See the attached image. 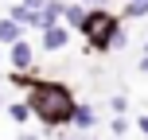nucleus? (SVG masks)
Masks as SVG:
<instances>
[{"label":"nucleus","mask_w":148,"mask_h":140,"mask_svg":"<svg viewBox=\"0 0 148 140\" xmlns=\"http://www.w3.org/2000/svg\"><path fill=\"white\" fill-rule=\"evenodd\" d=\"M27 109H31V117H39L47 128H59V125H70L74 121L78 101H74V94L66 86H59V82H31Z\"/></svg>","instance_id":"nucleus-1"},{"label":"nucleus","mask_w":148,"mask_h":140,"mask_svg":"<svg viewBox=\"0 0 148 140\" xmlns=\"http://www.w3.org/2000/svg\"><path fill=\"white\" fill-rule=\"evenodd\" d=\"M82 31H86V43L94 47V51H109L117 39L125 43V35H121L117 20H113L109 12H90V16H86V23H82Z\"/></svg>","instance_id":"nucleus-2"},{"label":"nucleus","mask_w":148,"mask_h":140,"mask_svg":"<svg viewBox=\"0 0 148 140\" xmlns=\"http://www.w3.org/2000/svg\"><path fill=\"white\" fill-rule=\"evenodd\" d=\"M31 62H35V51H31V43H12V66L16 74H23V70H31Z\"/></svg>","instance_id":"nucleus-3"},{"label":"nucleus","mask_w":148,"mask_h":140,"mask_svg":"<svg viewBox=\"0 0 148 140\" xmlns=\"http://www.w3.org/2000/svg\"><path fill=\"white\" fill-rule=\"evenodd\" d=\"M66 27H47L43 31V47H47V51H62V47H66Z\"/></svg>","instance_id":"nucleus-4"},{"label":"nucleus","mask_w":148,"mask_h":140,"mask_svg":"<svg viewBox=\"0 0 148 140\" xmlns=\"http://www.w3.org/2000/svg\"><path fill=\"white\" fill-rule=\"evenodd\" d=\"M12 20L20 23V27H43V20H39V12H31V8H12Z\"/></svg>","instance_id":"nucleus-5"},{"label":"nucleus","mask_w":148,"mask_h":140,"mask_svg":"<svg viewBox=\"0 0 148 140\" xmlns=\"http://www.w3.org/2000/svg\"><path fill=\"white\" fill-rule=\"evenodd\" d=\"M20 23L12 20V16H8V20H0V43H20Z\"/></svg>","instance_id":"nucleus-6"},{"label":"nucleus","mask_w":148,"mask_h":140,"mask_svg":"<svg viewBox=\"0 0 148 140\" xmlns=\"http://www.w3.org/2000/svg\"><path fill=\"white\" fill-rule=\"evenodd\" d=\"M94 105H78V109H74V125L78 128H94Z\"/></svg>","instance_id":"nucleus-7"},{"label":"nucleus","mask_w":148,"mask_h":140,"mask_svg":"<svg viewBox=\"0 0 148 140\" xmlns=\"http://www.w3.org/2000/svg\"><path fill=\"white\" fill-rule=\"evenodd\" d=\"M8 117H12L16 125H23V121L31 117V109H27V105H20V101H16V105H8Z\"/></svg>","instance_id":"nucleus-8"},{"label":"nucleus","mask_w":148,"mask_h":140,"mask_svg":"<svg viewBox=\"0 0 148 140\" xmlns=\"http://www.w3.org/2000/svg\"><path fill=\"white\" fill-rule=\"evenodd\" d=\"M66 20L74 27H82V23H86V12H82V8H66Z\"/></svg>","instance_id":"nucleus-9"},{"label":"nucleus","mask_w":148,"mask_h":140,"mask_svg":"<svg viewBox=\"0 0 148 140\" xmlns=\"http://www.w3.org/2000/svg\"><path fill=\"white\" fill-rule=\"evenodd\" d=\"M113 132L125 136V132H129V121H125V117H117V121H113Z\"/></svg>","instance_id":"nucleus-10"},{"label":"nucleus","mask_w":148,"mask_h":140,"mask_svg":"<svg viewBox=\"0 0 148 140\" xmlns=\"http://www.w3.org/2000/svg\"><path fill=\"white\" fill-rule=\"evenodd\" d=\"M125 12H129V16H144V12H148V4H129Z\"/></svg>","instance_id":"nucleus-11"},{"label":"nucleus","mask_w":148,"mask_h":140,"mask_svg":"<svg viewBox=\"0 0 148 140\" xmlns=\"http://www.w3.org/2000/svg\"><path fill=\"white\" fill-rule=\"evenodd\" d=\"M23 8H31V12H39V8H47V0H23Z\"/></svg>","instance_id":"nucleus-12"},{"label":"nucleus","mask_w":148,"mask_h":140,"mask_svg":"<svg viewBox=\"0 0 148 140\" xmlns=\"http://www.w3.org/2000/svg\"><path fill=\"white\" fill-rule=\"evenodd\" d=\"M136 128H140V132L148 136V117H140V121H136Z\"/></svg>","instance_id":"nucleus-13"},{"label":"nucleus","mask_w":148,"mask_h":140,"mask_svg":"<svg viewBox=\"0 0 148 140\" xmlns=\"http://www.w3.org/2000/svg\"><path fill=\"white\" fill-rule=\"evenodd\" d=\"M16 140H39V136H31V132H20V136H16Z\"/></svg>","instance_id":"nucleus-14"},{"label":"nucleus","mask_w":148,"mask_h":140,"mask_svg":"<svg viewBox=\"0 0 148 140\" xmlns=\"http://www.w3.org/2000/svg\"><path fill=\"white\" fill-rule=\"evenodd\" d=\"M140 70H144V74H148V55H144V59H140Z\"/></svg>","instance_id":"nucleus-15"},{"label":"nucleus","mask_w":148,"mask_h":140,"mask_svg":"<svg viewBox=\"0 0 148 140\" xmlns=\"http://www.w3.org/2000/svg\"><path fill=\"white\" fill-rule=\"evenodd\" d=\"M129 4H148V0H129Z\"/></svg>","instance_id":"nucleus-16"},{"label":"nucleus","mask_w":148,"mask_h":140,"mask_svg":"<svg viewBox=\"0 0 148 140\" xmlns=\"http://www.w3.org/2000/svg\"><path fill=\"white\" fill-rule=\"evenodd\" d=\"M0 105H4V94H0Z\"/></svg>","instance_id":"nucleus-17"},{"label":"nucleus","mask_w":148,"mask_h":140,"mask_svg":"<svg viewBox=\"0 0 148 140\" xmlns=\"http://www.w3.org/2000/svg\"><path fill=\"white\" fill-rule=\"evenodd\" d=\"M66 140H74V136H66Z\"/></svg>","instance_id":"nucleus-18"},{"label":"nucleus","mask_w":148,"mask_h":140,"mask_svg":"<svg viewBox=\"0 0 148 140\" xmlns=\"http://www.w3.org/2000/svg\"><path fill=\"white\" fill-rule=\"evenodd\" d=\"M144 51H148V47H144Z\"/></svg>","instance_id":"nucleus-19"}]
</instances>
